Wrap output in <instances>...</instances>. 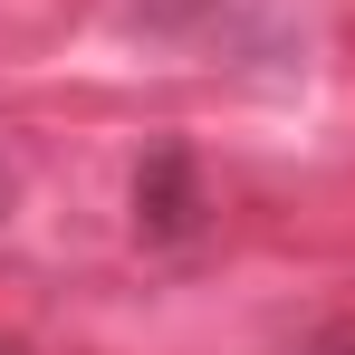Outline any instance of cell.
<instances>
[{"instance_id": "1", "label": "cell", "mask_w": 355, "mask_h": 355, "mask_svg": "<svg viewBox=\"0 0 355 355\" xmlns=\"http://www.w3.org/2000/svg\"><path fill=\"white\" fill-rule=\"evenodd\" d=\"M135 221H144V231H182V221H192L182 154H154V164H144V182H135Z\"/></svg>"}]
</instances>
